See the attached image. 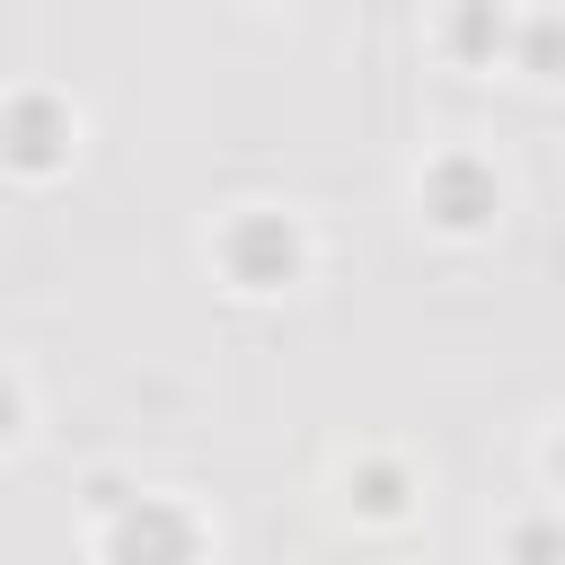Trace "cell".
<instances>
[{"instance_id":"cell-1","label":"cell","mask_w":565,"mask_h":565,"mask_svg":"<svg viewBox=\"0 0 565 565\" xmlns=\"http://www.w3.org/2000/svg\"><path fill=\"white\" fill-rule=\"evenodd\" d=\"M230 230H238V238H221V265H230L238 291H291V282L309 274V230H300L291 212H274V203H238Z\"/></svg>"},{"instance_id":"cell-2","label":"cell","mask_w":565,"mask_h":565,"mask_svg":"<svg viewBox=\"0 0 565 565\" xmlns=\"http://www.w3.org/2000/svg\"><path fill=\"white\" fill-rule=\"evenodd\" d=\"M415 203H424V221L433 230H486L494 212H503V177L477 159V150H441L433 168H415Z\"/></svg>"},{"instance_id":"cell-3","label":"cell","mask_w":565,"mask_h":565,"mask_svg":"<svg viewBox=\"0 0 565 565\" xmlns=\"http://www.w3.org/2000/svg\"><path fill=\"white\" fill-rule=\"evenodd\" d=\"M141 521H168V494H141L115 530H97V556H106V565H115V556H141ZM150 556H159V565H203V547H159V539H150Z\"/></svg>"}]
</instances>
